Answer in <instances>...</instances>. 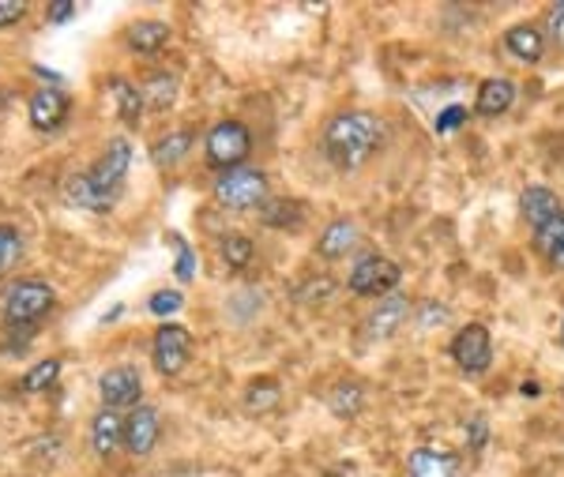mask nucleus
<instances>
[{
    "label": "nucleus",
    "mask_w": 564,
    "mask_h": 477,
    "mask_svg": "<svg viewBox=\"0 0 564 477\" xmlns=\"http://www.w3.org/2000/svg\"><path fill=\"white\" fill-rule=\"evenodd\" d=\"M76 15H79V8H76V4H68V0H61V4H50V8H45V20L57 23V26L72 23Z\"/></svg>",
    "instance_id": "nucleus-35"
},
{
    "label": "nucleus",
    "mask_w": 564,
    "mask_h": 477,
    "mask_svg": "<svg viewBox=\"0 0 564 477\" xmlns=\"http://www.w3.org/2000/svg\"><path fill=\"white\" fill-rule=\"evenodd\" d=\"M166 42H170V23L162 20H140L124 31V45L132 53H140V57H154Z\"/></svg>",
    "instance_id": "nucleus-19"
},
{
    "label": "nucleus",
    "mask_w": 564,
    "mask_h": 477,
    "mask_svg": "<svg viewBox=\"0 0 564 477\" xmlns=\"http://www.w3.org/2000/svg\"><path fill=\"white\" fill-rule=\"evenodd\" d=\"M358 223L354 218H335L332 226L321 234V241H316V256H324V260H343L347 252H354V245H358Z\"/></svg>",
    "instance_id": "nucleus-18"
},
{
    "label": "nucleus",
    "mask_w": 564,
    "mask_h": 477,
    "mask_svg": "<svg viewBox=\"0 0 564 477\" xmlns=\"http://www.w3.org/2000/svg\"><path fill=\"white\" fill-rule=\"evenodd\" d=\"M98 394H102V406L106 410H124V406H140V394H143V380L132 365H113L98 376Z\"/></svg>",
    "instance_id": "nucleus-9"
},
{
    "label": "nucleus",
    "mask_w": 564,
    "mask_h": 477,
    "mask_svg": "<svg viewBox=\"0 0 564 477\" xmlns=\"http://www.w3.org/2000/svg\"><path fill=\"white\" fill-rule=\"evenodd\" d=\"M53 301H57V293H53L50 282H42V279L15 282V286L4 293V319H8V327H31L34 319H42L45 312L53 308Z\"/></svg>",
    "instance_id": "nucleus-5"
},
{
    "label": "nucleus",
    "mask_w": 564,
    "mask_h": 477,
    "mask_svg": "<svg viewBox=\"0 0 564 477\" xmlns=\"http://www.w3.org/2000/svg\"><path fill=\"white\" fill-rule=\"evenodd\" d=\"M109 98H113V113L121 117L124 124H140V113L148 106H143V95H140V87L129 84L124 76H113L109 79Z\"/></svg>",
    "instance_id": "nucleus-20"
},
{
    "label": "nucleus",
    "mask_w": 564,
    "mask_h": 477,
    "mask_svg": "<svg viewBox=\"0 0 564 477\" xmlns=\"http://www.w3.org/2000/svg\"><path fill=\"white\" fill-rule=\"evenodd\" d=\"M411 316V297L406 293H388L380 297V305L369 312V335L372 338H388L399 332V324H406Z\"/></svg>",
    "instance_id": "nucleus-13"
},
{
    "label": "nucleus",
    "mask_w": 564,
    "mask_h": 477,
    "mask_svg": "<svg viewBox=\"0 0 564 477\" xmlns=\"http://www.w3.org/2000/svg\"><path fill=\"white\" fill-rule=\"evenodd\" d=\"M140 95L148 109H170L177 102V76L174 72H151V76L143 79Z\"/></svg>",
    "instance_id": "nucleus-21"
},
{
    "label": "nucleus",
    "mask_w": 564,
    "mask_h": 477,
    "mask_svg": "<svg viewBox=\"0 0 564 477\" xmlns=\"http://www.w3.org/2000/svg\"><path fill=\"white\" fill-rule=\"evenodd\" d=\"M534 245H539V252L553 263V268L564 271V215L553 218L550 226H542L539 234H534Z\"/></svg>",
    "instance_id": "nucleus-25"
},
{
    "label": "nucleus",
    "mask_w": 564,
    "mask_h": 477,
    "mask_svg": "<svg viewBox=\"0 0 564 477\" xmlns=\"http://www.w3.org/2000/svg\"><path fill=\"white\" fill-rule=\"evenodd\" d=\"M68 95L57 87H42L31 95V106H26V113H31V124L39 128V132H53V128L65 124L68 117Z\"/></svg>",
    "instance_id": "nucleus-11"
},
{
    "label": "nucleus",
    "mask_w": 564,
    "mask_h": 477,
    "mask_svg": "<svg viewBox=\"0 0 564 477\" xmlns=\"http://www.w3.org/2000/svg\"><path fill=\"white\" fill-rule=\"evenodd\" d=\"M406 477H463L459 455L433 452V447H417L406 458Z\"/></svg>",
    "instance_id": "nucleus-14"
},
{
    "label": "nucleus",
    "mask_w": 564,
    "mask_h": 477,
    "mask_svg": "<svg viewBox=\"0 0 564 477\" xmlns=\"http://www.w3.org/2000/svg\"><path fill=\"white\" fill-rule=\"evenodd\" d=\"M204 154L212 162V170H241V162L252 154V132L241 121H218L204 135Z\"/></svg>",
    "instance_id": "nucleus-3"
},
{
    "label": "nucleus",
    "mask_w": 564,
    "mask_h": 477,
    "mask_svg": "<svg viewBox=\"0 0 564 477\" xmlns=\"http://www.w3.org/2000/svg\"><path fill=\"white\" fill-rule=\"evenodd\" d=\"M448 354L467 376H481L489 365H494V338H489V332L481 324H467V327H459L456 338H452Z\"/></svg>",
    "instance_id": "nucleus-8"
},
{
    "label": "nucleus",
    "mask_w": 564,
    "mask_h": 477,
    "mask_svg": "<svg viewBox=\"0 0 564 477\" xmlns=\"http://www.w3.org/2000/svg\"><path fill=\"white\" fill-rule=\"evenodd\" d=\"M505 50L523 64H539L545 57V34L539 23H516L505 31Z\"/></svg>",
    "instance_id": "nucleus-16"
},
{
    "label": "nucleus",
    "mask_w": 564,
    "mask_h": 477,
    "mask_svg": "<svg viewBox=\"0 0 564 477\" xmlns=\"http://www.w3.org/2000/svg\"><path fill=\"white\" fill-rule=\"evenodd\" d=\"M520 210H523V218H527V226L539 234L542 226H550L553 218H561L564 210H561V196L553 188H545V185H531V188H523V196H520Z\"/></svg>",
    "instance_id": "nucleus-12"
},
{
    "label": "nucleus",
    "mask_w": 564,
    "mask_h": 477,
    "mask_svg": "<svg viewBox=\"0 0 564 477\" xmlns=\"http://www.w3.org/2000/svg\"><path fill=\"white\" fill-rule=\"evenodd\" d=\"M23 15H26L23 0H0V31H4V26H12V23H20Z\"/></svg>",
    "instance_id": "nucleus-34"
},
{
    "label": "nucleus",
    "mask_w": 564,
    "mask_h": 477,
    "mask_svg": "<svg viewBox=\"0 0 564 477\" xmlns=\"http://www.w3.org/2000/svg\"><path fill=\"white\" fill-rule=\"evenodd\" d=\"M516 102V84L508 76H494L478 87V98H475V113L478 117H500L508 113Z\"/></svg>",
    "instance_id": "nucleus-17"
},
{
    "label": "nucleus",
    "mask_w": 564,
    "mask_h": 477,
    "mask_svg": "<svg viewBox=\"0 0 564 477\" xmlns=\"http://www.w3.org/2000/svg\"><path fill=\"white\" fill-rule=\"evenodd\" d=\"M399 282H403V268L395 260H388V256H361L350 268L347 286L358 297H388V293L399 290Z\"/></svg>",
    "instance_id": "nucleus-6"
},
{
    "label": "nucleus",
    "mask_w": 564,
    "mask_h": 477,
    "mask_svg": "<svg viewBox=\"0 0 564 477\" xmlns=\"http://www.w3.org/2000/svg\"><path fill=\"white\" fill-rule=\"evenodd\" d=\"M23 260V237L20 229L12 226H0V279Z\"/></svg>",
    "instance_id": "nucleus-29"
},
{
    "label": "nucleus",
    "mask_w": 564,
    "mask_h": 477,
    "mask_svg": "<svg viewBox=\"0 0 564 477\" xmlns=\"http://www.w3.org/2000/svg\"><path fill=\"white\" fill-rule=\"evenodd\" d=\"M279 399H282L279 380L260 376V380H252L249 391H245V410H249V414H271V410L279 406Z\"/></svg>",
    "instance_id": "nucleus-24"
},
{
    "label": "nucleus",
    "mask_w": 564,
    "mask_h": 477,
    "mask_svg": "<svg viewBox=\"0 0 564 477\" xmlns=\"http://www.w3.org/2000/svg\"><path fill=\"white\" fill-rule=\"evenodd\" d=\"M380 143H384V124H380V117L366 113V109H343V113H335L324 124L321 135L324 159L343 173L366 166L372 154L380 151Z\"/></svg>",
    "instance_id": "nucleus-1"
},
{
    "label": "nucleus",
    "mask_w": 564,
    "mask_h": 477,
    "mask_svg": "<svg viewBox=\"0 0 564 477\" xmlns=\"http://www.w3.org/2000/svg\"><path fill=\"white\" fill-rule=\"evenodd\" d=\"M545 31L557 42H564V4H553L550 12H545Z\"/></svg>",
    "instance_id": "nucleus-36"
},
{
    "label": "nucleus",
    "mask_w": 564,
    "mask_h": 477,
    "mask_svg": "<svg viewBox=\"0 0 564 477\" xmlns=\"http://www.w3.org/2000/svg\"><path fill=\"white\" fill-rule=\"evenodd\" d=\"M57 376H61V357H45V361H39V365H34V369L20 380V391H26V394L50 391L53 383H57Z\"/></svg>",
    "instance_id": "nucleus-28"
},
{
    "label": "nucleus",
    "mask_w": 564,
    "mask_h": 477,
    "mask_svg": "<svg viewBox=\"0 0 564 477\" xmlns=\"http://www.w3.org/2000/svg\"><path fill=\"white\" fill-rule=\"evenodd\" d=\"M335 293V282L327 279H308L305 286H297V301H308V305H316V301H327Z\"/></svg>",
    "instance_id": "nucleus-31"
},
{
    "label": "nucleus",
    "mask_w": 564,
    "mask_h": 477,
    "mask_svg": "<svg viewBox=\"0 0 564 477\" xmlns=\"http://www.w3.org/2000/svg\"><path fill=\"white\" fill-rule=\"evenodd\" d=\"M327 402H332V414H339V418H358L361 402H366V391H361V383H358V380H343V383H335V388H332V394H327Z\"/></svg>",
    "instance_id": "nucleus-26"
},
{
    "label": "nucleus",
    "mask_w": 564,
    "mask_h": 477,
    "mask_svg": "<svg viewBox=\"0 0 564 477\" xmlns=\"http://www.w3.org/2000/svg\"><path fill=\"white\" fill-rule=\"evenodd\" d=\"M181 305H185V297H181L177 290H159V293H151L148 312L159 319H166V316H174V312H181Z\"/></svg>",
    "instance_id": "nucleus-30"
},
{
    "label": "nucleus",
    "mask_w": 564,
    "mask_h": 477,
    "mask_svg": "<svg viewBox=\"0 0 564 477\" xmlns=\"http://www.w3.org/2000/svg\"><path fill=\"white\" fill-rule=\"evenodd\" d=\"M260 223L263 226H275V229H294L305 223V207L302 199H268L260 210Z\"/></svg>",
    "instance_id": "nucleus-22"
},
{
    "label": "nucleus",
    "mask_w": 564,
    "mask_h": 477,
    "mask_svg": "<svg viewBox=\"0 0 564 477\" xmlns=\"http://www.w3.org/2000/svg\"><path fill=\"white\" fill-rule=\"evenodd\" d=\"M188 151H193V132H188V128H181V132H170V135H162V140L154 143L151 159H154V166L170 170V166H177Z\"/></svg>",
    "instance_id": "nucleus-23"
},
{
    "label": "nucleus",
    "mask_w": 564,
    "mask_h": 477,
    "mask_svg": "<svg viewBox=\"0 0 564 477\" xmlns=\"http://www.w3.org/2000/svg\"><path fill=\"white\" fill-rule=\"evenodd\" d=\"M162 436V421H159V410L154 406H135L129 418H124V452L129 455H151L154 444Z\"/></svg>",
    "instance_id": "nucleus-10"
},
{
    "label": "nucleus",
    "mask_w": 564,
    "mask_h": 477,
    "mask_svg": "<svg viewBox=\"0 0 564 477\" xmlns=\"http://www.w3.org/2000/svg\"><path fill=\"white\" fill-rule=\"evenodd\" d=\"M151 361L162 376L185 372V365L193 361V335H188V327L162 324L159 332H154V343H151Z\"/></svg>",
    "instance_id": "nucleus-7"
},
{
    "label": "nucleus",
    "mask_w": 564,
    "mask_h": 477,
    "mask_svg": "<svg viewBox=\"0 0 564 477\" xmlns=\"http://www.w3.org/2000/svg\"><path fill=\"white\" fill-rule=\"evenodd\" d=\"M463 121H467V109H463V106H448L441 117H436V132H456Z\"/></svg>",
    "instance_id": "nucleus-33"
},
{
    "label": "nucleus",
    "mask_w": 564,
    "mask_h": 477,
    "mask_svg": "<svg viewBox=\"0 0 564 477\" xmlns=\"http://www.w3.org/2000/svg\"><path fill=\"white\" fill-rule=\"evenodd\" d=\"M539 391H542V388H539V380H527V383H523V394H539Z\"/></svg>",
    "instance_id": "nucleus-37"
},
{
    "label": "nucleus",
    "mask_w": 564,
    "mask_h": 477,
    "mask_svg": "<svg viewBox=\"0 0 564 477\" xmlns=\"http://www.w3.org/2000/svg\"><path fill=\"white\" fill-rule=\"evenodd\" d=\"M218 252H223V263L230 271H245L252 263V256H257V245L245 234H226L223 241H218Z\"/></svg>",
    "instance_id": "nucleus-27"
},
{
    "label": "nucleus",
    "mask_w": 564,
    "mask_h": 477,
    "mask_svg": "<svg viewBox=\"0 0 564 477\" xmlns=\"http://www.w3.org/2000/svg\"><path fill=\"white\" fill-rule=\"evenodd\" d=\"M215 204L226 207V210H252L257 204H268V173L249 170V166L218 173Z\"/></svg>",
    "instance_id": "nucleus-4"
},
{
    "label": "nucleus",
    "mask_w": 564,
    "mask_h": 477,
    "mask_svg": "<svg viewBox=\"0 0 564 477\" xmlns=\"http://www.w3.org/2000/svg\"><path fill=\"white\" fill-rule=\"evenodd\" d=\"M561 346H564V316H561Z\"/></svg>",
    "instance_id": "nucleus-38"
},
{
    "label": "nucleus",
    "mask_w": 564,
    "mask_h": 477,
    "mask_svg": "<svg viewBox=\"0 0 564 477\" xmlns=\"http://www.w3.org/2000/svg\"><path fill=\"white\" fill-rule=\"evenodd\" d=\"M132 166V147L129 140H109L106 151L90 162V170L84 173H72L68 185H65V196L72 207H84V210H109L121 196V185H124V173Z\"/></svg>",
    "instance_id": "nucleus-2"
},
{
    "label": "nucleus",
    "mask_w": 564,
    "mask_h": 477,
    "mask_svg": "<svg viewBox=\"0 0 564 477\" xmlns=\"http://www.w3.org/2000/svg\"><path fill=\"white\" fill-rule=\"evenodd\" d=\"M174 249H177V279H181V282H193V274H196V256H193V249H188L185 237H177V234H174Z\"/></svg>",
    "instance_id": "nucleus-32"
},
{
    "label": "nucleus",
    "mask_w": 564,
    "mask_h": 477,
    "mask_svg": "<svg viewBox=\"0 0 564 477\" xmlns=\"http://www.w3.org/2000/svg\"><path fill=\"white\" fill-rule=\"evenodd\" d=\"M90 447L95 455L109 458L117 447H124V414L121 410H98L95 421H90Z\"/></svg>",
    "instance_id": "nucleus-15"
}]
</instances>
